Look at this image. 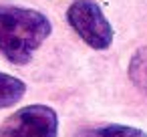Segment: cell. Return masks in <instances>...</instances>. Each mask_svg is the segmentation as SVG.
Listing matches in <instances>:
<instances>
[{"label":"cell","instance_id":"3957f363","mask_svg":"<svg viewBox=\"0 0 147 137\" xmlns=\"http://www.w3.org/2000/svg\"><path fill=\"white\" fill-rule=\"evenodd\" d=\"M59 115L49 105H26L0 125V137H57Z\"/></svg>","mask_w":147,"mask_h":137},{"label":"cell","instance_id":"5b68a950","mask_svg":"<svg viewBox=\"0 0 147 137\" xmlns=\"http://www.w3.org/2000/svg\"><path fill=\"white\" fill-rule=\"evenodd\" d=\"M127 75H129V81L147 97V47H141L133 53Z\"/></svg>","mask_w":147,"mask_h":137},{"label":"cell","instance_id":"7a4b0ae2","mask_svg":"<svg viewBox=\"0 0 147 137\" xmlns=\"http://www.w3.org/2000/svg\"><path fill=\"white\" fill-rule=\"evenodd\" d=\"M71 28L95 51H105L113 43V26L93 0H75L67 10Z\"/></svg>","mask_w":147,"mask_h":137},{"label":"cell","instance_id":"277c9868","mask_svg":"<svg viewBox=\"0 0 147 137\" xmlns=\"http://www.w3.org/2000/svg\"><path fill=\"white\" fill-rule=\"evenodd\" d=\"M24 93H26L24 81L6 73H0V109L12 107L24 97Z\"/></svg>","mask_w":147,"mask_h":137},{"label":"cell","instance_id":"8992f818","mask_svg":"<svg viewBox=\"0 0 147 137\" xmlns=\"http://www.w3.org/2000/svg\"><path fill=\"white\" fill-rule=\"evenodd\" d=\"M83 137H147V133L143 129L129 127V125H105V127L85 131Z\"/></svg>","mask_w":147,"mask_h":137},{"label":"cell","instance_id":"6da1fadb","mask_svg":"<svg viewBox=\"0 0 147 137\" xmlns=\"http://www.w3.org/2000/svg\"><path fill=\"white\" fill-rule=\"evenodd\" d=\"M51 30V20L38 10L0 6V53L12 65H26Z\"/></svg>","mask_w":147,"mask_h":137}]
</instances>
